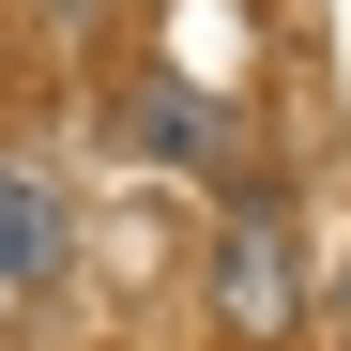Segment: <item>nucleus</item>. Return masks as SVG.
I'll list each match as a JSON object with an SVG mask.
<instances>
[{
  "mask_svg": "<svg viewBox=\"0 0 351 351\" xmlns=\"http://www.w3.org/2000/svg\"><path fill=\"white\" fill-rule=\"evenodd\" d=\"M62 260H77V199L46 184L31 153H0V275H16V290H46Z\"/></svg>",
  "mask_w": 351,
  "mask_h": 351,
  "instance_id": "f257e3e1",
  "label": "nucleus"
},
{
  "mask_svg": "<svg viewBox=\"0 0 351 351\" xmlns=\"http://www.w3.org/2000/svg\"><path fill=\"white\" fill-rule=\"evenodd\" d=\"M214 306L245 321V336L290 321V260H275V229H229V245H214Z\"/></svg>",
  "mask_w": 351,
  "mask_h": 351,
  "instance_id": "f03ea898",
  "label": "nucleus"
},
{
  "mask_svg": "<svg viewBox=\"0 0 351 351\" xmlns=\"http://www.w3.org/2000/svg\"><path fill=\"white\" fill-rule=\"evenodd\" d=\"M123 138H138L153 168H214V138H229V123H214L199 92H138V107H123Z\"/></svg>",
  "mask_w": 351,
  "mask_h": 351,
  "instance_id": "7ed1b4c3",
  "label": "nucleus"
}]
</instances>
